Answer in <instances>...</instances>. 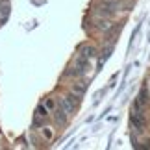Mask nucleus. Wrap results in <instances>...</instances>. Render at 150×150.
Listing matches in <instances>:
<instances>
[{
	"label": "nucleus",
	"instance_id": "obj_6",
	"mask_svg": "<svg viewBox=\"0 0 150 150\" xmlns=\"http://www.w3.org/2000/svg\"><path fill=\"white\" fill-rule=\"evenodd\" d=\"M41 134H43V137H45L47 141H50L52 137H54V130L48 128V126H45V128H41Z\"/></svg>",
	"mask_w": 150,
	"mask_h": 150
},
{
	"label": "nucleus",
	"instance_id": "obj_5",
	"mask_svg": "<svg viewBox=\"0 0 150 150\" xmlns=\"http://www.w3.org/2000/svg\"><path fill=\"white\" fill-rule=\"evenodd\" d=\"M95 52H96L95 47H83V48H82V56L89 59V57H93V56H95Z\"/></svg>",
	"mask_w": 150,
	"mask_h": 150
},
{
	"label": "nucleus",
	"instance_id": "obj_1",
	"mask_svg": "<svg viewBox=\"0 0 150 150\" xmlns=\"http://www.w3.org/2000/svg\"><path fill=\"white\" fill-rule=\"evenodd\" d=\"M120 0H98V15L100 17H115L119 11Z\"/></svg>",
	"mask_w": 150,
	"mask_h": 150
},
{
	"label": "nucleus",
	"instance_id": "obj_2",
	"mask_svg": "<svg viewBox=\"0 0 150 150\" xmlns=\"http://www.w3.org/2000/svg\"><path fill=\"white\" fill-rule=\"evenodd\" d=\"M130 122H132V126H134L135 130H139V132H143L146 128V120L143 119V115L141 113H137V111H134L130 115Z\"/></svg>",
	"mask_w": 150,
	"mask_h": 150
},
{
	"label": "nucleus",
	"instance_id": "obj_4",
	"mask_svg": "<svg viewBox=\"0 0 150 150\" xmlns=\"http://www.w3.org/2000/svg\"><path fill=\"white\" fill-rule=\"evenodd\" d=\"M137 100H139V102L143 104V106L150 102V95H148V85H146V83H145V85H143V87H141V93H139V98H137Z\"/></svg>",
	"mask_w": 150,
	"mask_h": 150
},
{
	"label": "nucleus",
	"instance_id": "obj_8",
	"mask_svg": "<svg viewBox=\"0 0 150 150\" xmlns=\"http://www.w3.org/2000/svg\"><path fill=\"white\" fill-rule=\"evenodd\" d=\"M45 106L52 109V108H54V102H52V100H47V102H45Z\"/></svg>",
	"mask_w": 150,
	"mask_h": 150
},
{
	"label": "nucleus",
	"instance_id": "obj_3",
	"mask_svg": "<svg viewBox=\"0 0 150 150\" xmlns=\"http://www.w3.org/2000/svg\"><path fill=\"white\" fill-rule=\"evenodd\" d=\"M111 24H113V22L109 21V17H100V19H96V24H95V28H96L98 32H108Z\"/></svg>",
	"mask_w": 150,
	"mask_h": 150
},
{
	"label": "nucleus",
	"instance_id": "obj_7",
	"mask_svg": "<svg viewBox=\"0 0 150 150\" xmlns=\"http://www.w3.org/2000/svg\"><path fill=\"white\" fill-rule=\"evenodd\" d=\"M47 117H48V113H47V109H45V106H39V108H37V119H35V120L47 119Z\"/></svg>",
	"mask_w": 150,
	"mask_h": 150
}]
</instances>
